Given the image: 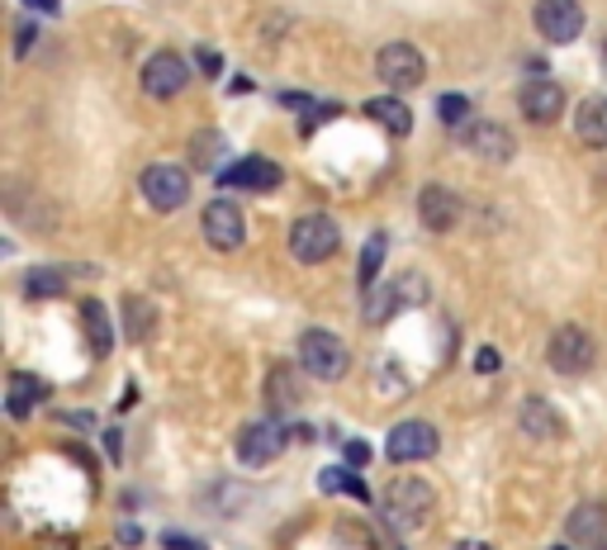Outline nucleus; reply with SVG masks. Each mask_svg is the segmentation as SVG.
Wrapping results in <instances>:
<instances>
[{"label":"nucleus","instance_id":"e433bc0d","mask_svg":"<svg viewBox=\"0 0 607 550\" xmlns=\"http://www.w3.org/2000/svg\"><path fill=\"white\" fill-rule=\"evenodd\" d=\"M594 550H607V541H603V546H594Z\"/></svg>","mask_w":607,"mask_h":550},{"label":"nucleus","instance_id":"bb28decb","mask_svg":"<svg viewBox=\"0 0 607 550\" xmlns=\"http://www.w3.org/2000/svg\"><path fill=\"white\" fill-rule=\"evenodd\" d=\"M437 114H441V123H451V129H456V123L470 119V100L466 96H441L437 100Z\"/></svg>","mask_w":607,"mask_h":550},{"label":"nucleus","instance_id":"a211bd4d","mask_svg":"<svg viewBox=\"0 0 607 550\" xmlns=\"http://www.w3.org/2000/svg\"><path fill=\"white\" fill-rule=\"evenodd\" d=\"M575 133L584 148H607V96H588L575 110Z\"/></svg>","mask_w":607,"mask_h":550},{"label":"nucleus","instance_id":"5701e85b","mask_svg":"<svg viewBox=\"0 0 607 550\" xmlns=\"http://www.w3.org/2000/svg\"><path fill=\"white\" fill-rule=\"evenodd\" d=\"M385 257H389V238H385V233H370V238H366V252H361V271H356V280H361V290H375V280H380Z\"/></svg>","mask_w":607,"mask_h":550},{"label":"nucleus","instance_id":"c9c22d12","mask_svg":"<svg viewBox=\"0 0 607 550\" xmlns=\"http://www.w3.org/2000/svg\"><path fill=\"white\" fill-rule=\"evenodd\" d=\"M456 550H494V546H485V541H460Z\"/></svg>","mask_w":607,"mask_h":550},{"label":"nucleus","instance_id":"393cba45","mask_svg":"<svg viewBox=\"0 0 607 550\" xmlns=\"http://www.w3.org/2000/svg\"><path fill=\"white\" fill-rule=\"evenodd\" d=\"M62 290H67L62 271H29V280H24V294L29 299H58Z\"/></svg>","mask_w":607,"mask_h":550},{"label":"nucleus","instance_id":"2eb2a0df","mask_svg":"<svg viewBox=\"0 0 607 550\" xmlns=\"http://www.w3.org/2000/svg\"><path fill=\"white\" fill-rule=\"evenodd\" d=\"M418 219L432 228V233H451L456 219H460V194L446 190V186H427L418 194Z\"/></svg>","mask_w":607,"mask_h":550},{"label":"nucleus","instance_id":"cd10ccee","mask_svg":"<svg viewBox=\"0 0 607 550\" xmlns=\"http://www.w3.org/2000/svg\"><path fill=\"white\" fill-rule=\"evenodd\" d=\"M162 546H167V550H209L205 541H195V537H181V531H167V537H162Z\"/></svg>","mask_w":607,"mask_h":550},{"label":"nucleus","instance_id":"9d476101","mask_svg":"<svg viewBox=\"0 0 607 550\" xmlns=\"http://www.w3.org/2000/svg\"><path fill=\"white\" fill-rule=\"evenodd\" d=\"M138 186L148 194V204L162 209V214H171V209H181L190 200V176L181 167H148Z\"/></svg>","mask_w":607,"mask_h":550},{"label":"nucleus","instance_id":"6ab92c4d","mask_svg":"<svg viewBox=\"0 0 607 550\" xmlns=\"http://www.w3.org/2000/svg\"><path fill=\"white\" fill-rule=\"evenodd\" d=\"M48 399V380L39 376H24V370H14L10 376V394H6V408H10V418H29L33 408H39Z\"/></svg>","mask_w":607,"mask_h":550},{"label":"nucleus","instance_id":"c85d7f7f","mask_svg":"<svg viewBox=\"0 0 607 550\" xmlns=\"http://www.w3.org/2000/svg\"><path fill=\"white\" fill-rule=\"evenodd\" d=\"M347 460H351V470H361L370 460V447H366V441H347Z\"/></svg>","mask_w":607,"mask_h":550},{"label":"nucleus","instance_id":"473e14b6","mask_svg":"<svg viewBox=\"0 0 607 550\" xmlns=\"http://www.w3.org/2000/svg\"><path fill=\"white\" fill-rule=\"evenodd\" d=\"M14 43H20V48H14V52H20V58H24V52L33 48V24H24V29H20V39H14Z\"/></svg>","mask_w":607,"mask_h":550},{"label":"nucleus","instance_id":"7c9ffc66","mask_svg":"<svg viewBox=\"0 0 607 550\" xmlns=\"http://www.w3.org/2000/svg\"><path fill=\"white\" fill-rule=\"evenodd\" d=\"M271 384H276V394H271V399L285 408V403H290V389H285V384H290V370H276V376H271Z\"/></svg>","mask_w":607,"mask_h":550},{"label":"nucleus","instance_id":"f704fd0d","mask_svg":"<svg viewBox=\"0 0 607 550\" xmlns=\"http://www.w3.org/2000/svg\"><path fill=\"white\" fill-rule=\"evenodd\" d=\"M29 6H33V10H48V14H52V10L62 6V0H29Z\"/></svg>","mask_w":607,"mask_h":550},{"label":"nucleus","instance_id":"412c9836","mask_svg":"<svg viewBox=\"0 0 607 550\" xmlns=\"http://www.w3.org/2000/svg\"><path fill=\"white\" fill-rule=\"evenodd\" d=\"M366 119H375L380 129H389L395 138H404L408 129H414V114H408V104L395 100V96H375V100H366Z\"/></svg>","mask_w":607,"mask_h":550},{"label":"nucleus","instance_id":"7ed1b4c3","mask_svg":"<svg viewBox=\"0 0 607 550\" xmlns=\"http://www.w3.org/2000/svg\"><path fill=\"white\" fill-rule=\"evenodd\" d=\"M337 247H342V228H337L328 214H304V219H295V228H290V252H295V261L318 266V261L337 257Z\"/></svg>","mask_w":607,"mask_h":550},{"label":"nucleus","instance_id":"4be33fe9","mask_svg":"<svg viewBox=\"0 0 607 550\" xmlns=\"http://www.w3.org/2000/svg\"><path fill=\"white\" fill-rule=\"evenodd\" d=\"M523 428H527L531 437H560L565 422H560V413H556V408H550L546 399H527V403H523Z\"/></svg>","mask_w":607,"mask_h":550},{"label":"nucleus","instance_id":"2f4dec72","mask_svg":"<svg viewBox=\"0 0 607 550\" xmlns=\"http://www.w3.org/2000/svg\"><path fill=\"white\" fill-rule=\"evenodd\" d=\"M200 72H205V77H219V52L200 48Z\"/></svg>","mask_w":607,"mask_h":550},{"label":"nucleus","instance_id":"6e6552de","mask_svg":"<svg viewBox=\"0 0 607 550\" xmlns=\"http://www.w3.org/2000/svg\"><path fill=\"white\" fill-rule=\"evenodd\" d=\"M375 72H380L385 86H399V91H408V86H422L427 58H422L414 43H389V48H380V58H375Z\"/></svg>","mask_w":607,"mask_h":550},{"label":"nucleus","instance_id":"a878e982","mask_svg":"<svg viewBox=\"0 0 607 550\" xmlns=\"http://www.w3.org/2000/svg\"><path fill=\"white\" fill-rule=\"evenodd\" d=\"M318 484H324L328 493H337V489H342V493H351V499H361V503L370 499L361 479H351V474H342V470H324V479H318Z\"/></svg>","mask_w":607,"mask_h":550},{"label":"nucleus","instance_id":"c756f323","mask_svg":"<svg viewBox=\"0 0 607 550\" xmlns=\"http://www.w3.org/2000/svg\"><path fill=\"white\" fill-rule=\"evenodd\" d=\"M498 366H504V361H498V351H494V347H485V351L475 357V370H479V376H489V370H498Z\"/></svg>","mask_w":607,"mask_h":550},{"label":"nucleus","instance_id":"1a4fd4ad","mask_svg":"<svg viewBox=\"0 0 607 550\" xmlns=\"http://www.w3.org/2000/svg\"><path fill=\"white\" fill-rule=\"evenodd\" d=\"M200 233L209 238V247H219V252H233V247H242V238H247L242 209H238L233 200H209L205 214H200Z\"/></svg>","mask_w":607,"mask_h":550},{"label":"nucleus","instance_id":"f3484780","mask_svg":"<svg viewBox=\"0 0 607 550\" xmlns=\"http://www.w3.org/2000/svg\"><path fill=\"white\" fill-rule=\"evenodd\" d=\"M565 537L569 546H603L607 541V503H579L575 512H569L565 522Z\"/></svg>","mask_w":607,"mask_h":550},{"label":"nucleus","instance_id":"f8f14e48","mask_svg":"<svg viewBox=\"0 0 607 550\" xmlns=\"http://www.w3.org/2000/svg\"><path fill=\"white\" fill-rule=\"evenodd\" d=\"M186 86H190V67H186V58H176V52H152L148 67H142V91L157 100L181 96Z\"/></svg>","mask_w":607,"mask_h":550},{"label":"nucleus","instance_id":"ddd939ff","mask_svg":"<svg viewBox=\"0 0 607 550\" xmlns=\"http://www.w3.org/2000/svg\"><path fill=\"white\" fill-rule=\"evenodd\" d=\"M466 148L475 152V157H485V162H513V152H517V143H513V133L504 129V123H494V119H475V123H466Z\"/></svg>","mask_w":607,"mask_h":550},{"label":"nucleus","instance_id":"0eeeda50","mask_svg":"<svg viewBox=\"0 0 607 550\" xmlns=\"http://www.w3.org/2000/svg\"><path fill=\"white\" fill-rule=\"evenodd\" d=\"M422 299H427V280L418 271H404L385 290H366V318L375 323V318H389L395 309H418Z\"/></svg>","mask_w":607,"mask_h":550},{"label":"nucleus","instance_id":"f257e3e1","mask_svg":"<svg viewBox=\"0 0 607 550\" xmlns=\"http://www.w3.org/2000/svg\"><path fill=\"white\" fill-rule=\"evenodd\" d=\"M299 361H304V370L309 376H318V380H342L347 370H351V351H347V342L337 332H328V328H309L299 337Z\"/></svg>","mask_w":607,"mask_h":550},{"label":"nucleus","instance_id":"20e7f679","mask_svg":"<svg viewBox=\"0 0 607 550\" xmlns=\"http://www.w3.org/2000/svg\"><path fill=\"white\" fill-rule=\"evenodd\" d=\"M546 361L556 376H584V370H594L598 361V347H594V337H588L584 328L575 323H565L550 332V342H546Z\"/></svg>","mask_w":607,"mask_h":550},{"label":"nucleus","instance_id":"423d86ee","mask_svg":"<svg viewBox=\"0 0 607 550\" xmlns=\"http://www.w3.org/2000/svg\"><path fill=\"white\" fill-rule=\"evenodd\" d=\"M437 428L422 418H408L399 428H389V441H385V456L395 460V466H418V460H432L437 456Z\"/></svg>","mask_w":607,"mask_h":550},{"label":"nucleus","instance_id":"72a5a7b5","mask_svg":"<svg viewBox=\"0 0 607 550\" xmlns=\"http://www.w3.org/2000/svg\"><path fill=\"white\" fill-rule=\"evenodd\" d=\"M119 541H123V546H138V541H142V537H138V527H123V531H119Z\"/></svg>","mask_w":607,"mask_h":550},{"label":"nucleus","instance_id":"4c0bfd02","mask_svg":"<svg viewBox=\"0 0 607 550\" xmlns=\"http://www.w3.org/2000/svg\"><path fill=\"white\" fill-rule=\"evenodd\" d=\"M556 550H565V546H556Z\"/></svg>","mask_w":607,"mask_h":550},{"label":"nucleus","instance_id":"aec40b11","mask_svg":"<svg viewBox=\"0 0 607 550\" xmlns=\"http://www.w3.org/2000/svg\"><path fill=\"white\" fill-rule=\"evenodd\" d=\"M81 328H86V342H91L96 357H110V351H115V323H110V313H105V304L86 299V304H81Z\"/></svg>","mask_w":607,"mask_h":550},{"label":"nucleus","instance_id":"b1692460","mask_svg":"<svg viewBox=\"0 0 607 550\" xmlns=\"http://www.w3.org/2000/svg\"><path fill=\"white\" fill-rule=\"evenodd\" d=\"M152 328H157L152 304H142V299H129V304H123V332H129V342H148Z\"/></svg>","mask_w":607,"mask_h":550},{"label":"nucleus","instance_id":"39448f33","mask_svg":"<svg viewBox=\"0 0 607 550\" xmlns=\"http://www.w3.org/2000/svg\"><path fill=\"white\" fill-rule=\"evenodd\" d=\"M285 447H290V428H285L280 418H261V422H247L242 437H238V460L242 466H276V460L285 456Z\"/></svg>","mask_w":607,"mask_h":550},{"label":"nucleus","instance_id":"f03ea898","mask_svg":"<svg viewBox=\"0 0 607 550\" xmlns=\"http://www.w3.org/2000/svg\"><path fill=\"white\" fill-rule=\"evenodd\" d=\"M385 518L395 522L399 531H418L427 518H432V489L422 484V479L404 474L395 484L385 489Z\"/></svg>","mask_w":607,"mask_h":550},{"label":"nucleus","instance_id":"dca6fc26","mask_svg":"<svg viewBox=\"0 0 607 550\" xmlns=\"http://www.w3.org/2000/svg\"><path fill=\"white\" fill-rule=\"evenodd\" d=\"M517 104H523V114L531 123H556L560 110H565V91L556 81H527L523 96H517Z\"/></svg>","mask_w":607,"mask_h":550},{"label":"nucleus","instance_id":"9b49d317","mask_svg":"<svg viewBox=\"0 0 607 550\" xmlns=\"http://www.w3.org/2000/svg\"><path fill=\"white\" fill-rule=\"evenodd\" d=\"M537 29L550 43H575L584 33V6L579 0H537Z\"/></svg>","mask_w":607,"mask_h":550},{"label":"nucleus","instance_id":"4468645a","mask_svg":"<svg viewBox=\"0 0 607 550\" xmlns=\"http://www.w3.org/2000/svg\"><path fill=\"white\" fill-rule=\"evenodd\" d=\"M280 181H285V176H280V167L271 162V157H242V162L219 171L223 190H276Z\"/></svg>","mask_w":607,"mask_h":550}]
</instances>
